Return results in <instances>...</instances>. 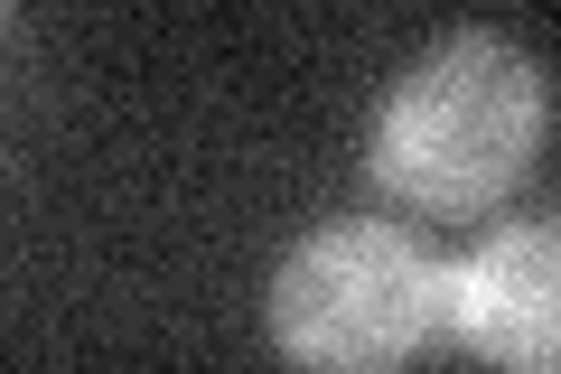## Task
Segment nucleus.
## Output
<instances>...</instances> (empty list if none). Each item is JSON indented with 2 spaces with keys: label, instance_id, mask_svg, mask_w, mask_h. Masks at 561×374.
<instances>
[{
  "label": "nucleus",
  "instance_id": "1",
  "mask_svg": "<svg viewBox=\"0 0 561 374\" xmlns=\"http://www.w3.org/2000/svg\"><path fill=\"white\" fill-rule=\"evenodd\" d=\"M542 140V76L505 38H449L393 84L375 122V178L431 216L505 197Z\"/></svg>",
  "mask_w": 561,
  "mask_h": 374
},
{
  "label": "nucleus",
  "instance_id": "2",
  "mask_svg": "<svg viewBox=\"0 0 561 374\" xmlns=\"http://www.w3.org/2000/svg\"><path fill=\"white\" fill-rule=\"evenodd\" d=\"M449 318L440 253L402 225L337 216L300 235L272 272V337L309 374H393Z\"/></svg>",
  "mask_w": 561,
  "mask_h": 374
},
{
  "label": "nucleus",
  "instance_id": "3",
  "mask_svg": "<svg viewBox=\"0 0 561 374\" xmlns=\"http://www.w3.org/2000/svg\"><path fill=\"white\" fill-rule=\"evenodd\" d=\"M449 318L496 374H561V216L486 235L449 272Z\"/></svg>",
  "mask_w": 561,
  "mask_h": 374
}]
</instances>
